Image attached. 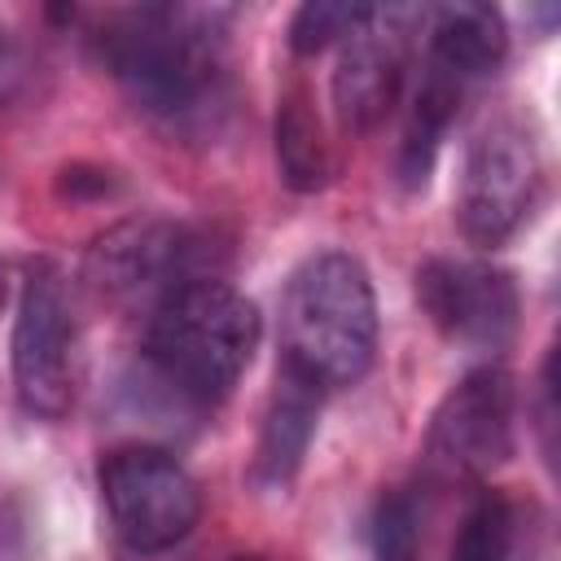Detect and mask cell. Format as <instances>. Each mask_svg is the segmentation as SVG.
<instances>
[{
    "label": "cell",
    "instance_id": "cell-12",
    "mask_svg": "<svg viewBox=\"0 0 561 561\" xmlns=\"http://www.w3.org/2000/svg\"><path fill=\"white\" fill-rule=\"evenodd\" d=\"M508 53V31L491 4H443L430 13V57L425 66L469 83L491 75Z\"/></svg>",
    "mask_w": 561,
    "mask_h": 561
},
{
    "label": "cell",
    "instance_id": "cell-7",
    "mask_svg": "<svg viewBox=\"0 0 561 561\" xmlns=\"http://www.w3.org/2000/svg\"><path fill=\"white\" fill-rule=\"evenodd\" d=\"M70 342H75V324H70L61 272L39 263L26 276L18 324H13V386L26 412L48 421L70 412V394H75Z\"/></svg>",
    "mask_w": 561,
    "mask_h": 561
},
{
    "label": "cell",
    "instance_id": "cell-14",
    "mask_svg": "<svg viewBox=\"0 0 561 561\" xmlns=\"http://www.w3.org/2000/svg\"><path fill=\"white\" fill-rule=\"evenodd\" d=\"M276 158H280L285 184L298 193H311L329 180V149L320 136V123L311 118V110L298 96L285 101L276 114Z\"/></svg>",
    "mask_w": 561,
    "mask_h": 561
},
{
    "label": "cell",
    "instance_id": "cell-6",
    "mask_svg": "<svg viewBox=\"0 0 561 561\" xmlns=\"http://www.w3.org/2000/svg\"><path fill=\"white\" fill-rule=\"evenodd\" d=\"M539 197V153L517 123H491L478 131L460 175V228L478 245H500L522 228Z\"/></svg>",
    "mask_w": 561,
    "mask_h": 561
},
{
    "label": "cell",
    "instance_id": "cell-8",
    "mask_svg": "<svg viewBox=\"0 0 561 561\" xmlns=\"http://www.w3.org/2000/svg\"><path fill=\"white\" fill-rule=\"evenodd\" d=\"M88 276L118 302H149V311L188 280H202L197 241L162 219H131L105 232L88 254Z\"/></svg>",
    "mask_w": 561,
    "mask_h": 561
},
{
    "label": "cell",
    "instance_id": "cell-11",
    "mask_svg": "<svg viewBox=\"0 0 561 561\" xmlns=\"http://www.w3.org/2000/svg\"><path fill=\"white\" fill-rule=\"evenodd\" d=\"M316 412H320V386L298 377L294 368H276V390L259 430V451H254V478L267 486H285L316 434Z\"/></svg>",
    "mask_w": 561,
    "mask_h": 561
},
{
    "label": "cell",
    "instance_id": "cell-4",
    "mask_svg": "<svg viewBox=\"0 0 561 561\" xmlns=\"http://www.w3.org/2000/svg\"><path fill=\"white\" fill-rule=\"evenodd\" d=\"M101 495L118 539L131 552H167L202 517L188 469L162 447H118L101 465Z\"/></svg>",
    "mask_w": 561,
    "mask_h": 561
},
{
    "label": "cell",
    "instance_id": "cell-15",
    "mask_svg": "<svg viewBox=\"0 0 561 561\" xmlns=\"http://www.w3.org/2000/svg\"><path fill=\"white\" fill-rule=\"evenodd\" d=\"M373 548L377 561H416L421 557V504L412 491L381 495L373 513Z\"/></svg>",
    "mask_w": 561,
    "mask_h": 561
},
{
    "label": "cell",
    "instance_id": "cell-16",
    "mask_svg": "<svg viewBox=\"0 0 561 561\" xmlns=\"http://www.w3.org/2000/svg\"><path fill=\"white\" fill-rule=\"evenodd\" d=\"M368 18V4H342V0H311L294 13L289 44L294 53H320L329 44H342L359 22Z\"/></svg>",
    "mask_w": 561,
    "mask_h": 561
},
{
    "label": "cell",
    "instance_id": "cell-2",
    "mask_svg": "<svg viewBox=\"0 0 561 561\" xmlns=\"http://www.w3.org/2000/svg\"><path fill=\"white\" fill-rule=\"evenodd\" d=\"M259 346V311L232 285L202 276L167 294L149 311L145 355L153 377L180 403H215L250 368Z\"/></svg>",
    "mask_w": 561,
    "mask_h": 561
},
{
    "label": "cell",
    "instance_id": "cell-13",
    "mask_svg": "<svg viewBox=\"0 0 561 561\" xmlns=\"http://www.w3.org/2000/svg\"><path fill=\"white\" fill-rule=\"evenodd\" d=\"M526 557H530V526L522 508L504 495H482L465 513L447 552V561H526Z\"/></svg>",
    "mask_w": 561,
    "mask_h": 561
},
{
    "label": "cell",
    "instance_id": "cell-5",
    "mask_svg": "<svg viewBox=\"0 0 561 561\" xmlns=\"http://www.w3.org/2000/svg\"><path fill=\"white\" fill-rule=\"evenodd\" d=\"M517 386L504 368L465 373L438 403L425 438V456L443 478H482L513 456Z\"/></svg>",
    "mask_w": 561,
    "mask_h": 561
},
{
    "label": "cell",
    "instance_id": "cell-3",
    "mask_svg": "<svg viewBox=\"0 0 561 561\" xmlns=\"http://www.w3.org/2000/svg\"><path fill=\"white\" fill-rule=\"evenodd\" d=\"M210 9H136L105 35V61L158 118L188 123L219 92V31Z\"/></svg>",
    "mask_w": 561,
    "mask_h": 561
},
{
    "label": "cell",
    "instance_id": "cell-1",
    "mask_svg": "<svg viewBox=\"0 0 561 561\" xmlns=\"http://www.w3.org/2000/svg\"><path fill=\"white\" fill-rule=\"evenodd\" d=\"M280 364L320 390L355 386L377 351V298L359 259L311 254L280 298Z\"/></svg>",
    "mask_w": 561,
    "mask_h": 561
},
{
    "label": "cell",
    "instance_id": "cell-9",
    "mask_svg": "<svg viewBox=\"0 0 561 561\" xmlns=\"http://www.w3.org/2000/svg\"><path fill=\"white\" fill-rule=\"evenodd\" d=\"M412 18L416 9H368V18L342 39L333 70V105L342 127L368 131L399 101Z\"/></svg>",
    "mask_w": 561,
    "mask_h": 561
},
{
    "label": "cell",
    "instance_id": "cell-17",
    "mask_svg": "<svg viewBox=\"0 0 561 561\" xmlns=\"http://www.w3.org/2000/svg\"><path fill=\"white\" fill-rule=\"evenodd\" d=\"M18 79H22V66H18V57H13V48L0 39V105L13 96V88H18Z\"/></svg>",
    "mask_w": 561,
    "mask_h": 561
},
{
    "label": "cell",
    "instance_id": "cell-18",
    "mask_svg": "<svg viewBox=\"0 0 561 561\" xmlns=\"http://www.w3.org/2000/svg\"><path fill=\"white\" fill-rule=\"evenodd\" d=\"M0 302H4V280H0Z\"/></svg>",
    "mask_w": 561,
    "mask_h": 561
},
{
    "label": "cell",
    "instance_id": "cell-10",
    "mask_svg": "<svg viewBox=\"0 0 561 561\" xmlns=\"http://www.w3.org/2000/svg\"><path fill=\"white\" fill-rule=\"evenodd\" d=\"M421 307L430 320L469 346H504L517 329V289L508 272L486 267V263H456V259H434L416 276Z\"/></svg>",
    "mask_w": 561,
    "mask_h": 561
}]
</instances>
